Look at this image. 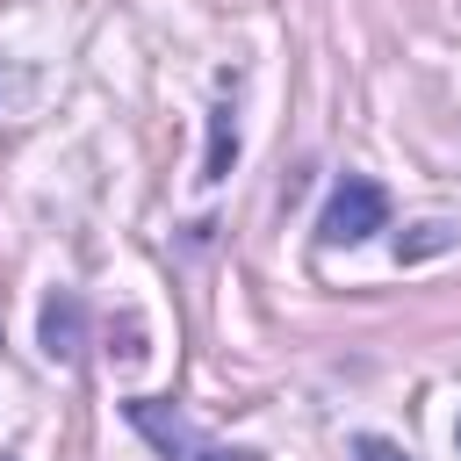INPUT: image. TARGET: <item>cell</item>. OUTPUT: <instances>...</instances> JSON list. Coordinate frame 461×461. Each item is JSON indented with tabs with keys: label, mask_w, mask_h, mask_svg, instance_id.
I'll return each instance as SVG.
<instances>
[{
	"label": "cell",
	"mask_w": 461,
	"mask_h": 461,
	"mask_svg": "<svg viewBox=\"0 0 461 461\" xmlns=\"http://www.w3.org/2000/svg\"><path fill=\"white\" fill-rule=\"evenodd\" d=\"M122 418L137 425V439H144L158 461H259L252 447H223V439H209V432H202L180 403H166V396H130Z\"/></svg>",
	"instance_id": "cell-1"
},
{
	"label": "cell",
	"mask_w": 461,
	"mask_h": 461,
	"mask_svg": "<svg viewBox=\"0 0 461 461\" xmlns=\"http://www.w3.org/2000/svg\"><path fill=\"white\" fill-rule=\"evenodd\" d=\"M389 223V194L367 180V173H346L331 194H324V216H317V245H360Z\"/></svg>",
	"instance_id": "cell-2"
},
{
	"label": "cell",
	"mask_w": 461,
	"mask_h": 461,
	"mask_svg": "<svg viewBox=\"0 0 461 461\" xmlns=\"http://www.w3.org/2000/svg\"><path fill=\"white\" fill-rule=\"evenodd\" d=\"M79 339H86V303H79L72 288H50V295H43V310H36V346L65 367V360L79 353Z\"/></svg>",
	"instance_id": "cell-3"
},
{
	"label": "cell",
	"mask_w": 461,
	"mask_h": 461,
	"mask_svg": "<svg viewBox=\"0 0 461 461\" xmlns=\"http://www.w3.org/2000/svg\"><path fill=\"white\" fill-rule=\"evenodd\" d=\"M230 166H238V108L223 101V108H209V151H202V173H194V180L216 187Z\"/></svg>",
	"instance_id": "cell-4"
},
{
	"label": "cell",
	"mask_w": 461,
	"mask_h": 461,
	"mask_svg": "<svg viewBox=\"0 0 461 461\" xmlns=\"http://www.w3.org/2000/svg\"><path fill=\"white\" fill-rule=\"evenodd\" d=\"M447 238H454L447 223H418V238H411V245H396V259H425V252H439Z\"/></svg>",
	"instance_id": "cell-5"
},
{
	"label": "cell",
	"mask_w": 461,
	"mask_h": 461,
	"mask_svg": "<svg viewBox=\"0 0 461 461\" xmlns=\"http://www.w3.org/2000/svg\"><path fill=\"white\" fill-rule=\"evenodd\" d=\"M353 461H411V454H403L396 439H382V432H360V439H353Z\"/></svg>",
	"instance_id": "cell-6"
},
{
	"label": "cell",
	"mask_w": 461,
	"mask_h": 461,
	"mask_svg": "<svg viewBox=\"0 0 461 461\" xmlns=\"http://www.w3.org/2000/svg\"><path fill=\"white\" fill-rule=\"evenodd\" d=\"M454 447H461V425H454Z\"/></svg>",
	"instance_id": "cell-7"
},
{
	"label": "cell",
	"mask_w": 461,
	"mask_h": 461,
	"mask_svg": "<svg viewBox=\"0 0 461 461\" xmlns=\"http://www.w3.org/2000/svg\"><path fill=\"white\" fill-rule=\"evenodd\" d=\"M0 461H14V454H0Z\"/></svg>",
	"instance_id": "cell-8"
}]
</instances>
